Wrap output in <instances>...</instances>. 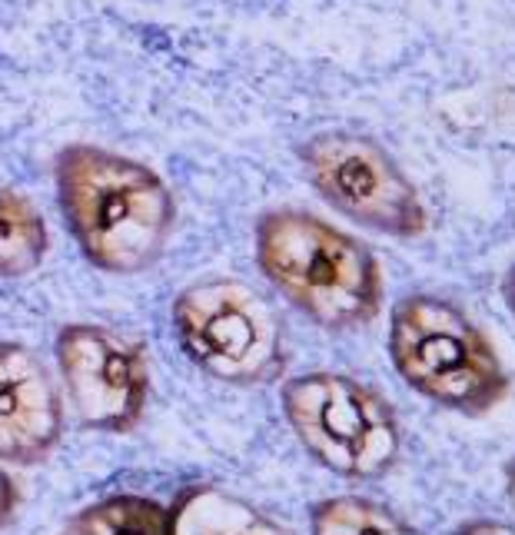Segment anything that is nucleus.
<instances>
[{
	"instance_id": "9d476101",
	"label": "nucleus",
	"mask_w": 515,
	"mask_h": 535,
	"mask_svg": "<svg viewBox=\"0 0 515 535\" xmlns=\"http://www.w3.org/2000/svg\"><path fill=\"white\" fill-rule=\"evenodd\" d=\"M309 532L313 535H419L396 512L359 496H336L319 502L309 512Z\"/></svg>"
},
{
	"instance_id": "39448f33",
	"label": "nucleus",
	"mask_w": 515,
	"mask_h": 535,
	"mask_svg": "<svg viewBox=\"0 0 515 535\" xmlns=\"http://www.w3.org/2000/svg\"><path fill=\"white\" fill-rule=\"evenodd\" d=\"M187 356L223 383H266L283 369V326L266 296L243 280H203L173 303Z\"/></svg>"
},
{
	"instance_id": "1a4fd4ad",
	"label": "nucleus",
	"mask_w": 515,
	"mask_h": 535,
	"mask_svg": "<svg viewBox=\"0 0 515 535\" xmlns=\"http://www.w3.org/2000/svg\"><path fill=\"white\" fill-rule=\"evenodd\" d=\"M47 253V226L24 197L0 190V280L34 273Z\"/></svg>"
},
{
	"instance_id": "f03ea898",
	"label": "nucleus",
	"mask_w": 515,
	"mask_h": 535,
	"mask_svg": "<svg viewBox=\"0 0 515 535\" xmlns=\"http://www.w3.org/2000/svg\"><path fill=\"white\" fill-rule=\"evenodd\" d=\"M256 263L286 303L326 329L366 326L383 306V273L376 256L306 210L260 216Z\"/></svg>"
},
{
	"instance_id": "423d86ee",
	"label": "nucleus",
	"mask_w": 515,
	"mask_h": 535,
	"mask_svg": "<svg viewBox=\"0 0 515 535\" xmlns=\"http://www.w3.org/2000/svg\"><path fill=\"white\" fill-rule=\"evenodd\" d=\"M306 180L329 207L359 226L396 240L426 233V207L416 187L373 137L346 130L316 133L300 147Z\"/></svg>"
},
{
	"instance_id": "7ed1b4c3",
	"label": "nucleus",
	"mask_w": 515,
	"mask_h": 535,
	"mask_svg": "<svg viewBox=\"0 0 515 535\" xmlns=\"http://www.w3.org/2000/svg\"><path fill=\"white\" fill-rule=\"evenodd\" d=\"M389 359L409 389L462 416L492 413L512 389L482 329L442 296L416 293L393 306Z\"/></svg>"
},
{
	"instance_id": "9b49d317",
	"label": "nucleus",
	"mask_w": 515,
	"mask_h": 535,
	"mask_svg": "<svg viewBox=\"0 0 515 535\" xmlns=\"http://www.w3.org/2000/svg\"><path fill=\"white\" fill-rule=\"evenodd\" d=\"M452 535H515V526L499 522V519H469Z\"/></svg>"
},
{
	"instance_id": "ddd939ff",
	"label": "nucleus",
	"mask_w": 515,
	"mask_h": 535,
	"mask_svg": "<svg viewBox=\"0 0 515 535\" xmlns=\"http://www.w3.org/2000/svg\"><path fill=\"white\" fill-rule=\"evenodd\" d=\"M502 300H506V310L515 320V263L506 270V276H502Z\"/></svg>"
},
{
	"instance_id": "f8f14e48",
	"label": "nucleus",
	"mask_w": 515,
	"mask_h": 535,
	"mask_svg": "<svg viewBox=\"0 0 515 535\" xmlns=\"http://www.w3.org/2000/svg\"><path fill=\"white\" fill-rule=\"evenodd\" d=\"M14 502H17V492H14V482L4 469H0V526L10 519V512H14Z\"/></svg>"
},
{
	"instance_id": "4468645a",
	"label": "nucleus",
	"mask_w": 515,
	"mask_h": 535,
	"mask_svg": "<svg viewBox=\"0 0 515 535\" xmlns=\"http://www.w3.org/2000/svg\"><path fill=\"white\" fill-rule=\"evenodd\" d=\"M502 476H506V499H509V506L515 509V456L506 462V469H502Z\"/></svg>"
},
{
	"instance_id": "20e7f679",
	"label": "nucleus",
	"mask_w": 515,
	"mask_h": 535,
	"mask_svg": "<svg viewBox=\"0 0 515 535\" xmlns=\"http://www.w3.org/2000/svg\"><path fill=\"white\" fill-rule=\"evenodd\" d=\"M283 413L319 466L346 479H376L396 466L403 436L379 393L343 373H309L283 386Z\"/></svg>"
},
{
	"instance_id": "0eeeda50",
	"label": "nucleus",
	"mask_w": 515,
	"mask_h": 535,
	"mask_svg": "<svg viewBox=\"0 0 515 535\" xmlns=\"http://www.w3.org/2000/svg\"><path fill=\"white\" fill-rule=\"evenodd\" d=\"M67 399L90 429H130L147 403V359L140 346L103 326H67L57 336Z\"/></svg>"
},
{
	"instance_id": "6e6552de",
	"label": "nucleus",
	"mask_w": 515,
	"mask_h": 535,
	"mask_svg": "<svg viewBox=\"0 0 515 535\" xmlns=\"http://www.w3.org/2000/svg\"><path fill=\"white\" fill-rule=\"evenodd\" d=\"M64 426V406L37 353L20 343H0V459H44Z\"/></svg>"
},
{
	"instance_id": "f257e3e1",
	"label": "nucleus",
	"mask_w": 515,
	"mask_h": 535,
	"mask_svg": "<svg viewBox=\"0 0 515 535\" xmlns=\"http://www.w3.org/2000/svg\"><path fill=\"white\" fill-rule=\"evenodd\" d=\"M57 197L80 253L103 273H143L160 260L173 230V197L143 163L100 147L57 157Z\"/></svg>"
}]
</instances>
